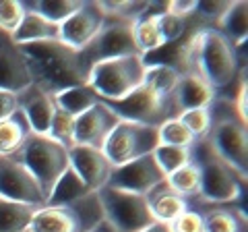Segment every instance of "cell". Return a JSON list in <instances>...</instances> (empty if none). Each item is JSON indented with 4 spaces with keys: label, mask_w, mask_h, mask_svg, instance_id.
I'll list each match as a JSON object with an SVG mask.
<instances>
[{
    "label": "cell",
    "mask_w": 248,
    "mask_h": 232,
    "mask_svg": "<svg viewBox=\"0 0 248 232\" xmlns=\"http://www.w3.org/2000/svg\"><path fill=\"white\" fill-rule=\"evenodd\" d=\"M21 50L29 63L33 85L46 94L54 96L62 89L87 85L89 71L83 65L81 52L62 40L23 44Z\"/></svg>",
    "instance_id": "1"
},
{
    "label": "cell",
    "mask_w": 248,
    "mask_h": 232,
    "mask_svg": "<svg viewBox=\"0 0 248 232\" xmlns=\"http://www.w3.org/2000/svg\"><path fill=\"white\" fill-rule=\"evenodd\" d=\"M192 162L201 172V195L190 207L207 205H240L244 199L246 179L223 158H219L207 143V139H197L192 145Z\"/></svg>",
    "instance_id": "2"
},
{
    "label": "cell",
    "mask_w": 248,
    "mask_h": 232,
    "mask_svg": "<svg viewBox=\"0 0 248 232\" xmlns=\"http://www.w3.org/2000/svg\"><path fill=\"white\" fill-rule=\"evenodd\" d=\"M211 112V127L207 133V143L219 158L240 172L248 176V120L240 118L234 102L228 94H217L213 104L209 106Z\"/></svg>",
    "instance_id": "3"
},
{
    "label": "cell",
    "mask_w": 248,
    "mask_h": 232,
    "mask_svg": "<svg viewBox=\"0 0 248 232\" xmlns=\"http://www.w3.org/2000/svg\"><path fill=\"white\" fill-rule=\"evenodd\" d=\"M104 222V210L97 193H89L71 203L40 207L27 232H89Z\"/></svg>",
    "instance_id": "4"
},
{
    "label": "cell",
    "mask_w": 248,
    "mask_h": 232,
    "mask_svg": "<svg viewBox=\"0 0 248 232\" xmlns=\"http://www.w3.org/2000/svg\"><path fill=\"white\" fill-rule=\"evenodd\" d=\"M147 60L141 54L120 56L97 63L89 71L87 85L104 99L106 104L120 102L143 85Z\"/></svg>",
    "instance_id": "5"
},
{
    "label": "cell",
    "mask_w": 248,
    "mask_h": 232,
    "mask_svg": "<svg viewBox=\"0 0 248 232\" xmlns=\"http://www.w3.org/2000/svg\"><path fill=\"white\" fill-rule=\"evenodd\" d=\"M13 158H17L35 176L37 184L42 187L46 195V201H48V195L54 189V184L66 172V168L71 166L68 149L64 145L54 141L48 135H35V133H31V137L25 141L21 151Z\"/></svg>",
    "instance_id": "6"
},
{
    "label": "cell",
    "mask_w": 248,
    "mask_h": 232,
    "mask_svg": "<svg viewBox=\"0 0 248 232\" xmlns=\"http://www.w3.org/2000/svg\"><path fill=\"white\" fill-rule=\"evenodd\" d=\"M97 195L102 201L104 220L116 232H141L155 222L145 195L116 187L99 189Z\"/></svg>",
    "instance_id": "7"
},
{
    "label": "cell",
    "mask_w": 248,
    "mask_h": 232,
    "mask_svg": "<svg viewBox=\"0 0 248 232\" xmlns=\"http://www.w3.org/2000/svg\"><path fill=\"white\" fill-rule=\"evenodd\" d=\"M157 145H159L157 127L120 118V122L114 127L110 137H108L104 145V153L114 166H122L126 162L153 153Z\"/></svg>",
    "instance_id": "8"
},
{
    "label": "cell",
    "mask_w": 248,
    "mask_h": 232,
    "mask_svg": "<svg viewBox=\"0 0 248 232\" xmlns=\"http://www.w3.org/2000/svg\"><path fill=\"white\" fill-rule=\"evenodd\" d=\"M79 52L87 71H91L97 63H104L110 58L135 56V54H139V50L133 40V21L108 17L99 33Z\"/></svg>",
    "instance_id": "9"
},
{
    "label": "cell",
    "mask_w": 248,
    "mask_h": 232,
    "mask_svg": "<svg viewBox=\"0 0 248 232\" xmlns=\"http://www.w3.org/2000/svg\"><path fill=\"white\" fill-rule=\"evenodd\" d=\"M108 106L122 120H133L149 127H159L164 120L178 116L172 98H161L149 87H145V85H141L130 96L120 99V102H110Z\"/></svg>",
    "instance_id": "10"
},
{
    "label": "cell",
    "mask_w": 248,
    "mask_h": 232,
    "mask_svg": "<svg viewBox=\"0 0 248 232\" xmlns=\"http://www.w3.org/2000/svg\"><path fill=\"white\" fill-rule=\"evenodd\" d=\"M0 195L33 207L46 205V195L35 176L17 158H0Z\"/></svg>",
    "instance_id": "11"
},
{
    "label": "cell",
    "mask_w": 248,
    "mask_h": 232,
    "mask_svg": "<svg viewBox=\"0 0 248 232\" xmlns=\"http://www.w3.org/2000/svg\"><path fill=\"white\" fill-rule=\"evenodd\" d=\"M164 181H166V174L157 166L153 153H147L143 158L126 162L122 166H116L110 176V182L106 187H116L122 191L139 193V195H149Z\"/></svg>",
    "instance_id": "12"
},
{
    "label": "cell",
    "mask_w": 248,
    "mask_h": 232,
    "mask_svg": "<svg viewBox=\"0 0 248 232\" xmlns=\"http://www.w3.org/2000/svg\"><path fill=\"white\" fill-rule=\"evenodd\" d=\"M108 15L102 2H81L66 21L60 23V40L75 50L85 48L104 27Z\"/></svg>",
    "instance_id": "13"
},
{
    "label": "cell",
    "mask_w": 248,
    "mask_h": 232,
    "mask_svg": "<svg viewBox=\"0 0 248 232\" xmlns=\"http://www.w3.org/2000/svg\"><path fill=\"white\" fill-rule=\"evenodd\" d=\"M118 122H120V116L102 99V102H97L93 108H89L85 114L77 116L75 145L104 149L108 137H110V133Z\"/></svg>",
    "instance_id": "14"
},
{
    "label": "cell",
    "mask_w": 248,
    "mask_h": 232,
    "mask_svg": "<svg viewBox=\"0 0 248 232\" xmlns=\"http://www.w3.org/2000/svg\"><path fill=\"white\" fill-rule=\"evenodd\" d=\"M29 85H33V79L21 46L0 32V89L21 94Z\"/></svg>",
    "instance_id": "15"
},
{
    "label": "cell",
    "mask_w": 248,
    "mask_h": 232,
    "mask_svg": "<svg viewBox=\"0 0 248 232\" xmlns=\"http://www.w3.org/2000/svg\"><path fill=\"white\" fill-rule=\"evenodd\" d=\"M68 158H71V168L83 179V182L89 187V191L97 193L110 182V176L114 172V164L104 149L95 148H85V145H75L68 149Z\"/></svg>",
    "instance_id": "16"
},
{
    "label": "cell",
    "mask_w": 248,
    "mask_h": 232,
    "mask_svg": "<svg viewBox=\"0 0 248 232\" xmlns=\"http://www.w3.org/2000/svg\"><path fill=\"white\" fill-rule=\"evenodd\" d=\"M19 99V110L25 114L31 131L35 135H48L52 118L56 114V104L50 94H46L35 85H29L27 89H23L17 94Z\"/></svg>",
    "instance_id": "17"
},
{
    "label": "cell",
    "mask_w": 248,
    "mask_h": 232,
    "mask_svg": "<svg viewBox=\"0 0 248 232\" xmlns=\"http://www.w3.org/2000/svg\"><path fill=\"white\" fill-rule=\"evenodd\" d=\"M168 11V2H147L145 13L133 23V40L139 54L149 58L153 52L166 48V40L161 35L157 17Z\"/></svg>",
    "instance_id": "18"
},
{
    "label": "cell",
    "mask_w": 248,
    "mask_h": 232,
    "mask_svg": "<svg viewBox=\"0 0 248 232\" xmlns=\"http://www.w3.org/2000/svg\"><path fill=\"white\" fill-rule=\"evenodd\" d=\"M215 96L217 91L199 73L186 71L178 79V85L172 94V102L176 114H180L184 110H190V108H209L213 104Z\"/></svg>",
    "instance_id": "19"
},
{
    "label": "cell",
    "mask_w": 248,
    "mask_h": 232,
    "mask_svg": "<svg viewBox=\"0 0 248 232\" xmlns=\"http://www.w3.org/2000/svg\"><path fill=\"white\" fill-rule=\"evenodd\" d=\"M199 210L205 222V232H248L246 212L240 205H207Z\"/></svg>",
    "instance_id": "20"
},
{
    "label": "cell",
    "mask_w": 248,
    "mask_h": 232,
    "mask_svg": "<svg viewBox=\"0 0 248 232\" xmlns=\"http://www.w3.org/2000/svg\"><path fill=\"white\" fill-rule=\"evenodd\" d=\"M145 197H147V203H149V210H151V215L155 222L172 224L178 215L184 214L190 207L188 199H184L182 195H178L176 191H172L168 181L157 184V187Z\"/></svg>",
    "instance_id": "21"
},
{
    "label": "cell",
    "mask_w": 248,
    "mask_h": 232,
    "mask_svg": "<svg viewBox=\"0 0 248 232\" xmlns=\"http://www.w3.org/2000/svg\"><path fill=\"white\" fill-rule=\"evenodd\" d=\"M15 44H33V42H48V40H60V25L52 23L46 17H42L40 13L31 11L27 6V13L23 17L21 25L17 27V32L13 35Z\"/></svg>",
    "instance_id": "22"
},
{
    "label": "cell",
    "mask_w": 248,
    "mask_h": 232,
    "mask_svg": "<svg viewBox=\"0 0 248 232\" xmlns=\"http://www.w3.org/2000/svg\"><path fill=\"white\" fill-rule=\"evenodd\" d=\"M31 127L25 114L17 110L9 118L0 120V158H13L21 151L25 141L31 137Z\"/></svg>",
    "instance_id": "23"
},
{
    "label": "cell",
    "mask_w": 248,
    "mask_h": 232,
    "mask_svg": "<svg viewBox=\"0 0 248 232\" xmlns=\"http://www.w3.org/2000/svg\"><path fill=\"white\" fill-rule=\"evenodd\" d=\"M213 27L226 35L236 48H242L246 44V35H248V4L244 0L230 2L228 11L221 15V19Z\"/></svg>",
    "instance_id": "24"
},
{
    "label": "cell",
    "mask_w": 248,
    "mask_h": 232,
    "mask_svg": "<svg viewBox=\"0 0 248 232\" xmlns=\"http://www.w3.org/2000/svg\"><path fill=\"white\" fill-rule=\"evenodd\" d=\"M52 98H54V104H56L58 110H64L68 114H73L75 118L85 114L97 102H102V98H99L89 85H79V87L62 89V91H58V94H54Z\"/></svg>",
    "instance_id": "25"
},
{
    "label": "cell",
    "mask_w": 248,
    "mask_h": 232,
    "mask_svg": "<svg viewBox=\"0 0 248 232\" xmlns=\"http://www.w3.org/2000/svg\"><path fill=\"white\" fill-rule=\"evenodd\" d=\"M37 210L40 207L11 201L0 195V232H27Z\"/></svg>",
    "instance_id": "26"
},
{
    "label": "cell",
    "mask_w": 248,
    "mask_h": 232,
    "mask_svg": "<svg viewBox=\"0 0 248 232\" xmlns=\"http://www.w3.org/2000/svg\"><path fill=\"white\" fill-rule=\"evenodd\" d=\"M180 71L174 68L172 65L166 63H147V71H145V79L143 85L155 91L161 98H172L178 79H180Z\"/></svg>",
    "instance_id": "27"
},
{
    "label": "cell",
    "mask_w": 248,
    "mask_h": 232,
    "mask_svg": "<svg viewBox=\"0 0 248 232\" xmlns=\"http://www.w3.org/2000/svg\"><path fill=\"white\" fill-rule=\"evenodd\" d=\"M89 187L83 182V179L79 174L75 172V170L68 166L66 172L60 176L58 182L54 184V189L50 191L48 195V201H46V205H60V203H71V201H77L85 195H89Z\"/></svg>",
    "instance_id": "28"
},
{
    "label": "cell",
    "mask_w": 248,
    "mask_h": 232,
    "mask_svg": "<svg viewBox=\"0 0 248 232\" xmlns=\"http://www.w3.org/2000/svg\"><path fill=\"white\" fill-rule=\"evenodd\" d=\"M166 181L170 187H172V191H176L178 195H182L184 199H188V203L197 201L201 195V172H199V166L195 162L178 168L176 172L166 176Z\"/></svg>",
    "instance_id": "29"
},
{
    "label": "cell",
    "mask_w": 248,
    "mask_h": 232,
    "mask_svg": "<svg viewBox=\"0 0 248 232\" xmlns=\"http://www.w3.org/2000/svg\"><path fill=\"white\" fill-rule=\"evenodd\" d=\"M83 0H33V2H25L31 11L40 13L42 17H46L52 23L66 21L71 15L79 9Z\"/></svg>",
    "instance_id": "30"
},
{
    "label": "cell",
    "mask_w": 248,
    "mask_h": 232,
    "mask_svg": "<svg viewBox=\"0 0 248 232\" xmlns=\"http://www.w3.org/2000/svg\"><path fill=\"white\" fill-rule=\"evenodd\" d=\"M153 158L161 168V172L170 176L176 172L178 168H182L192 162V148H176V145H157L153 151Z\"/></svg>",
    "instance_id": "31"
},
{
    "label": "cell",
    "mask_w": 248,
    "mask_h": 232,
    "mask_svg": "<svg viewBox=\"0 0 248 232\" xmlns=\"http://www.w3.org/2000/svg\"><path fill=\"white\" fill-rule=\"evenodd\" d=\"M159 145H176V148H192L197 143L195 135L186 129L180 118H168L157 127Z\"/></svg>",
    "instance_id": "32"
},
{
    "label": "cell",
    "mask_w": 248,
    "mask_h": 232,
    "mask_svg": "<svg viewBox=\"0 0 248 232\" xmlns=\"http://www.w3.org/2000/svg\"><path fill=\"white\" fill-rule=\"evenodd\" d=\"M75 122H77V118L73 114L56 108V114H54V118H52L48 137H52L54 141H58L60 145H64L66 149L75 148Z\"/></svg>",
    "instance_id": "33"
},
{
    "label": "cell",
    "mask_w": 248,
    "mask_h": 232,
    "mask_svg": "<svg viewBox=\"0 0 248 232\" xmlns=\"http://www.w3.org/2000/svg\"><path fill=\"white\" fill-rule=\"evenodd\" d=\"M27 13V4L21 0H0V32L13 35Z\"/></svg>",
    "instance_id": "34"
},
{
    "label": "cell",
    "mask_w": 248,
    "mask_h": 232,
    "mask_svg": "<svg viewBox=\"0 0 248 232\" xmlns=\"http://www.w3.org/2000/svg\"><path fill=\"white\" fill-rule=\"evenodd\" d=\"M157 21H159V29H161V35H164V40H166V46L180 42L182 37L188 33L190 23H192L190 19L178 17V15H172L170 11L161 13L157 17Z\"/></svg>",
    "instance_id": "35"
},
{
    "label": "cell",
    "mask_w": 248,
    "mask_h": 232,
    "mask_svg": "<svg viewBox=\"0 0 248 232\" xmlns=\"http://www.w3.org/2000/svg\"><path fill=\"white\" fill-rule=\"evenodd\" d=\"M178 118L195 135V139L207 137L209 127H211V112H209V108H190V110H184L178 114Z\"/></svg>",
    "instance_id": "36"
},
{
    "label": "cell",
    "mask_w": 248,
    "mask_h": 232,
    "mask_svg": "<svg viewBox=\"0 0 248 232\" xmlns=\"http://www.w3.org/2000/svg\"><path fill=\"white\" fill-rule=\"evenodd\" d=\"M170 228H172V232H205V222L199 210L188 207L184 214H180L170 224Z\"/></svg>",
    "instance_id": "37"
},
{
    "label": "cell",
    "mask_w": 248,
    "mask_h": 232,
    "mask_svg": "<svg viewBox=\"0 0 248 232\" xmlns=\"http://www.w3.org/2000/svg\"><path fill=\"white\" fill-rule=\"evenodd\" d=\"M17 110H19L17 94H13V91H6V89H0V120L9 118V116L15 114Z\"/></svg>",
    "instance_id": "38"
},
{
    "label": "cell",
    "mask_w": 248,
    "mask_h": 232,
    "mask_svg": "<svg viewBox=\"0 0 248 232\" xmlns=\"http://www.w3.org/2000/svg\"><path fill=\"white\" fill-rule=\"evenodd\" d=\"M168 11L178 17L190 19L197 11V0H182V2H168Z\"/></svg>",
    "instance_id": "39"
},
{
    "label": "cell",
    "mask_w": 248,
    "mask_h": 232,
    "mask_svg": "<svg viewBox=\"0 0 248 232\" xmlns=\"http://www.w3.org/2000/svg\"><path fill=\"white\" fill-rule=\"evenodd\" d=\"M141 232H172V228H170V224H164V222H153L149 224L145 230Z\"/></svg>",
    "instance_id": "40"
},
{
    "label": "cell",
    "mask_w": 248,
    "mask_h": 232,
    "mask_svg": "<svg viewBox=\"0 0 248 232\" xmlns=\"http://www.w3.org/2000/svg\"><path fill=\"white\" fill-rule=\"evenodd\" d=\"M89 232H116V230H114V228L110 226V224H108V222L104 220V222H99L95 228H91Z\"/></svg>",
    "instance_id": "41"
}]
</instances>
